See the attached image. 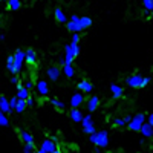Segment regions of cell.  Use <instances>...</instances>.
Listing matches in <instances>:
<instances>
[{
	"label": "cell",
	"instance_id": "1",
	"mask_svg": "<svg viewBox=\"0 0 153 153\" xmlns=\"http://www.w3.org/2000/svg\"><path fill=\"white\" fill-rule=\"evenodd\" d=\"M89 141H91L92 144H95L97 147L104 149V147L109 146V133L106 130L95 132V133H92L91 136H89Z\"/></svg>",
	"mask_w": 153,
	"mask_h": 153
},
{
	"label": "cell",
	"instance_id": "2",
	"mask_svg": "<svg viewBox=\"0 0 153 153\" xmlns=\"http://www.w3.org/2000/svg\"><path fill=\"white\" fill-rule=\"evenodd\" d=\"M144 123H146V115L144 113H136L135 117H133V120L127 126H129V129L133 130V132H141Z\"/></svg>",
	"mask_w": 153,
	"mask_h": 153
},
{
	"label": "cell",
	"instance_id": "3",
	"mask_svg": "<svg viewBox=\"0 0 153 153\" xmlns=\"http://www.w3.org/2000/svg\"><path fill=\"white\" fill-rule=\"evenodd\" d=\"M143 81H144V76H141L139 74H133L130 76L126 78V84L132 87V89H141L143 87Z\"/></svg>",
	"mask_w": 153,
	"mask_h": 153
},
{
	"label": "cell",
	"instance_id": "4",
	"mask_svg": "<svg viewBox=\"0 0 153 153\" xmlns=\"http://www.w3.org/2000/svg\"><path fill=\"white\" fill-rule=\"evenodd\" d=\"M26 61V51H22V49H17L16 54H14V66L17 69V72L22 71L23 68V63Z\"/></svg>",
	"mask_w": 153,
	"mask_h": 153
},
{
	"label": "cell",
	"instance_id": "5",
	"mask_svg": "<svg viewBox=\"0 0 153 153\" xmlns=\"http://www.w3.org/2000/svg\"><path fill=\"white\" fill-rule=\"evenodd\" d=\"M40 149H42L45 153H52V152H55V150H57V143H55V141H52L51 138H48V139H45V141L42 143Z\"/></svg>",
	"mask_w": 153,
	"mask_h": 153
},
{
	"label": "cell",
	"instance_id": "6",
	"mask_svg": "<svg viewBox=\"0 0 153 153\" xmlns=\"http://www.w3.org/2000/svg\"><path fill=\"white\" fill-rule=\"evenodd\" d=\"M84 103V97H83V94H80V92H76V94H74L72 97H71V107L72 109H80V106Z\"/></svg>",
	"mask_w": 153,
	"mask_h": 153
},
{
	"label": "cell",
	"instance_id": "7",
	"mask_svg": "<svg viewBox=\"0 0 153 153\" xmlns=\"http://www.w3.org/2000/svg\"><path fill=\"white\" fill-rule=\"evenodd\" d=\"M35 89H37V92H38V95H40V97H46V95L49 94V86H48V83H46L45 80L37 81Z\"/></svg>",
	"mask_w": 153,
	"mask_h": 153
},
{
	"label": "cell",
	"instance_id": "8",
	"mask_svg": "<svg viewBox=\"0 0 153 153\" xmlns=\"http://www.w3.org/2000/svg\"><path fill=\"white\" fill-rule=\"evenodd\" d=\"M46 75H48V78H49V80L57 81V80L60 78V75H61V69H60V68H57V66L48 68V71H46Z\"/></svg>",
	"mask_w": 153,
	"mask_h": 153
},
{
	"label": "cell",
	"instance_id": "9",
	"mask_svg": "<svg viewBox=\"0 0 153 153\" xmlns=\"http://www.w3.org/2000/svg\"><path fill=\"white\" fill-rule=\"evenodd\" d=\"M76 87H78L83 94H91L92 89H94V84L89 81V80H81L78 84H76Z\"/></svg>",
	"mask_w": 153,
	"mask_h": 153
},
{
	"label": "cell",
	"instance_id": "10",
	"mask_svg": "<svg viewBox=\"0 0 153 153\" xmlns=\"http://www.w3.org/2000/svg\"><path fill=\"white\" fill-rule=\"evenodd\" d=\"M65 58H66V65H72L74 60L76 58L71 45H66V46H65Z\"/></svg>",
	"mask_w": 153,
	"mask_h": 153
},
{
	"label": "cell",
	"instance_id": "11",
	"mask_svg": "<svg viewBox=\"0 0 153 153\" xmlns=\"http://www.w3.org/2000/svg\"><path fill=\"white\" fill-rule=\"evenodd\" d=\"M69 117L74 123H83V118H84V115L80 109H71L69 112Z\"/></svg>",
	"mask_w": 153,
	"mask_h": 153
},
{
	"label": "cell",
	"instance_id": "12",
	"mask_svg": "<svg viewBox=\"0 0 153 153\" xmlns=\"http://www.w3.org/2000/svg\"><path fill=\"white\" fill-rule=\"evenodd\" d=\"M98 106H100V98L98 97H91L87 100V110H89V113H92V112H95L97 109H98Z\"/></svg>",
	"mask_w": 153,
	"mask_h": 153
},
{
	"label": "cell",
	"instance_id": "13",
	"mask_svg": "<svg viewBox=\"0 0 153 153\" xmlns=\"http://www.w3.org/2000/svg\"><path fill=\"white\" fill-rule=\"evenodd\" d=\"M17 97H19V100H28L31 97V91H29V89H26L25 86L19 84L17 86Z\"/></svg>",
	"mask_w": 153,
	"mask_h": 153
},
{
	"label": "cell",
	"instance_id": "14",
	"mask_svg": "<svg viewBox=\"0 0 153 153\" xmlns=\"http://www.w3.org/2000/svg\"><path fill=\"white\" fill-rule=\"evenodd\" d=\"M110 92H112V97H113V98H121V97L124 95V89H123L121 86H118V84L112 83V84H110Z\"/></svg>",
	"mask_w": 153,
	"mask_h": 153
},
{
	"label": "cell",
	"instance_id": "15",
	"mask_svg": "<svg viewBox=\"0 0 153 153\" xmlns=\"http://www.w3.org/2000/svg\"><path fill=\"white\" fill-rule=\"evenodd\" d=\"M66 26H68V31L69 32H72V34H75V32H81L83 31V28H81V25L80 23H76V22H72V20H69L68 23H66Z\"/></svg>",
	"mask_w": 153,
	"mask_h": 153
},
{
	"label": "cell",
	"instance_id": "16",
	"mask_svg": "<svg viewBox=\"0 0 153 153\" xmlns=\"http://www.w3.org/2000/svg\"><path fill=\"white\" fill-rule=\"evenodd\" d=\"M54 16H55V20L58 23H68V16L65 14V11H63L61 8H55Z\"/></svg>",
	"mask_w": 153,
	"mask_h": 153
},
{
	"label": "cell",
	"instance_id": "17",
	"mask_svg": "<svg viewBox=\"0 0 153 153\" xmlns=\"http://www.w3.org/2000/svg\"><path fill=\"white\" fill-rule=\"evenodd\" d=\"M0 110H2V113H9V112H12V110H11V106H9V100H6L5 95L0 97Z\"/></svg>",
	"mask_w": 153,
	"mask_h": 153
},
{
	"label": "cell",
	"instance_id": "18",
	"mask_svg": "<svg viewBox=\"0 0 153 153\" xmlns=\"http://www.w3.org/2000/svg\"><path fill=\"white\" fill-rule=\"evenodd\" d=\"M26 63L28 65H35L37 63V52L32 48L26 49Z\"/></svg>",
	"mask_w": 153,
	"mask_h": 153
},
{
	"label": "cell",
	"instance_id": "19",
	"mask_svg": "<svg viewBox=\"0 0 153 153\" xmlns=\"http://www.w3.org/2000/svg\"><path fill=\"white\" fill-rule=\"evenodd\" d=\"M20 138H22V141H23L25 144H31V146H34V136H32L29 132H26V130H20Z\"/></svg>",
	"mask_w": 153,
	"mask_h": 153
},
{
	"label": "cell",
	"instance_id": "20",
	"mask_svg": "<svg viewBox=\"0 0 153 153\" xmlns=\"http://www.w3.org/2000/svg\"><path fill=\"white\" fill-rule=\"evenodd\" d=\"M141 135L144 138H153V126L149 123H144L143 129H141Z\"/></svg>",
	"mask_w": 153,
	"mask_h": 153
},
{
	"label": "cell",
	"instance_id": "21",
	"mask_svg": "<svg viewBox=\"0 0 153 153\" xmlns=\"http://www.w3.org/2000/svg\"><path fill=\"white\" fill-rule=\"evenodd\" d=\"M6 69H8L12 75H17V74H19L17 69H16V66H14V55H9V57L6 58Z\"/></svg>",
	"mask_w": 153,
	"mask_h": 153
},
{
	"label": "cell",
	"instance_id": "22",
	"mask_svg": "<svg viewBox=\"0 0 153 153\" xmlns=\"http://www.w3.org/2000/svg\"><path fill=\"white\" fill-rule=\"evenodd\" d=\"M22 8L20 0H8V9L9 11H19Z\"/></svg>",
	"mask_w": 153,
	"mask_h": 153
},
{
	"label": "cell",
	"instance_id": "23",
	"mask_svg": "<svg viewBox=\"0 0 153 153\" xmlns=\"http://www.w3.org/2000/svg\"><path fill=\"white\" fill-rule=\"evenodd\" d=\"M80 25H81L83 31L87 29V28H91V26H92V19H91V17H87V16H84V17L80 19Z\"/></svg>",
	"mask_w": 153,
	"mask_h": 153
},
{
	"label": "cell",
	"instance_id": "24",
	"mask_svg": "<svg viewBox=\"0 0 153 153\" xmlns=\"http://www.w3.org/2000/svg\"><path fill=\"white\" fill-rule=\"evenodd\" d=\"M83 132H84L86 135H89V136H91L92 133H95L97 130H95L94 121H92V123H87V124H84V126H83Z\"/></svg>",
	"mask_w": 153,
	"mask_h": 153
},
{
	"label": "cell",
	"instance_id": "25",
	"mask_svg": "<svg viewBox=\"0 0 153 153\" xmlns=\"http://www.w3.org/2000/svg\"><path fill=\"white\" fill-rule=\"evenodd\" d=\"M63 72H65V75L68 76V78H72V76L75 75V69L72 65H66L65 68H63Z\"/></svg>",
	"mask_w": 153,
	"mask_h": 153
},
{
	"label": "cell",
	"instance_id": "26",
	"mask_svg": "<svg viewBox=\"0 0 153 153\" xmlns=\"http://www.w3.org/2000/svg\"><path fill=\"white\" fill-rule=\"evenodd\" d=\"M51 103H52L54 107L58 109V110H65V109H66V104L63 103V101H60L58 98H52V100H51Z\"/></svg>",
	"mask_w": 153,
	"mask_h": 153
},
{
	"label": "cell",
	"instance_id": "27",
	"mask_svg": "<svg viewBox=\"0 0 153 153\" xmlns=\"http://www.w3.org/2000/svg\"><path fill=\"white\" fill-rule=\"evenodd\" d=\"M28 107V103H26V100H19V104H17V107H16V112L17 113H22V112H25V109Z\"/></svg>",
	"mask_w": 153,
	"mask_h": 153
},
{
	"label": "cell",
	"instance_id": "28",
	"mask_svg": "<svg viewBox=\"0 0 153 153\" xmlns=\"http://www.w3.org/2000/svg\"><path fill=\"white\" fill-rule=\"evenodd\" d=\"M9 121H8V117H6V113H0V126L2 127H8Z\"/></svg>",
	"mask_w": 153,
	"mask_h": 153
},
{
	"label": "cell",
	"instance_id": "29",
	"mask_svg": "<svg viewBox=\"0 0 153 153\" xmlns=\"http://www.w3.org/2000/svg\"><path fill=\"white\" fill-rule=\"evenodd\" d=\"M143 6H144V9L152 11L153 9V0H143Z\"/></svg>",
	"mask_w": 153,
	"mask_h": 153
},
{
	"label": "cell",
	"instance_id": "30",
	"mask_svg": "<svg viewBox=\"0 0 153 153\" xmlns=\"http://www.w3.org/2000/svg\"><path fill=\"white\" fill-rule=\"evenodd\" d=\"M113 124H115V126H118V127H124V126H127L126 121H124V118H113Z\"/></svg>",
	"mask_w": 153,
	"mask_h": 153
},
{
	"label": "cell",
	"instance_id": "31",
	"mask_svg": "<svg viewBox=\"0 0 153 153\" xmlns=\"http://www.w3.org/2000/svg\"><path fill=\"white\" fill-rule=\"evenodd\" d=\"M72 49H74V52H75V57H78L80 55V45L78 43H71Z\"/></svg>",
	"mask_w": 153,
	"mask_h": 153
},
{
	"label": "cell",
	"instance_id": "32",
	"mask_svg": "<svg viewBox=\"0 0 153 153\" xmlns=\"http://www.w3.org/2000/svg\"><path fill=\"white\" fill-rule=\"evenodd\" d=\"M78 42H80V34H78V32L72 34V42H71V43H78Z\"/></svg>",
	"mask_w": 153,
	"mask_h": 153
},
{
	"label": "cell",
	"instance_id": "33",
	"mask_svg": "<svg viewBox=\"0 0 153 153\" xmlns=\"http://www.w3.org/2000/svg\"><path fill=\"white\" fill-rule=\"evenodd\" d=\"M25 87H26V89H29V91H32V89H34V83L31 81V80H28V81H25V84H23Z\"/></svg>",
	"mask_w": 153,
	"mask_h": 153
},
{
	"label": "cell",
	"instance_id": "34",
	"mask_svg": "<svg viewBox=\"0 0 153 153\" xmlns=\"http://www.w3.org/2000/svg\"><path fill=\"white\" fill-rule=\"evenodd\" d=\"M26 103H28V107H34V106H35V100H34V97H29V98L26 100Z\"/></svg>",
	"mask_w": 153,
	"mask_h": 153
},
{
	"label": "cell",
	"instance_id": "35",
	"mask_svg": "<svg viewBox=\"0 0 153 153\" xmlns=\"http://www.w3.org/2000/svg\"><path fill=\"white\" fill-rule=\"evenodd\" d=\"M150 81H152V76H144V81H143V87L149 86V84H150Z\"/></svg>",
	"mask_w": 153,
	"mask_h": 153
},
{
	"label": "cell",
	"instance_id": "36",
	"mask_svg": "<svg viewBox=\"0 0 153 153\" xmlns=\"http://www.w3.org/2000/svg\"><path fill=\"white\" fill-rule=\"evenodd\" d=\"M11 83L16 84V86H19V76H17V75H12V76H11Z\"/></svg>",
	"mask_w": 153,
	"mask_h": 153
},
{
	"label": "cell",
	"instance_id": "37",
	"mask_svg": "<svg viewBox=\"0 0 153 153\" xmlns=\"http://www.w3.org/2000/svg\"><path fill=\"white\" fill-rule=\"evenodd\" d=\"M80 19H81V17H78V16H76V14L71 16V20H72V22H76V23H80Z\"/></svg>",
	"mask_w": 153,
	"mask_h": 153
},
{
	"label": "cell",
	"instance_id": "38",
	"mask_svg": "<svg viewBox=\"0 0 153 153\" xmlns=\"http://www.w3.org/2000/svg\"><path fill=\"white\" fill-rule=\"evenodd\" d=\"M132 120H133V117H130V115H126V117H124V121H126V124H129Z\"/></svg>",
	"mask_w": 153,
	"mask_h": 153
},
{
	"label": "cell",
	"instance_id": "39",
	"mask_svg": "<svg viewBox=\"0 0 153 153\" xmlns=\"http://www.w3.org/2000/svg\"><path fill=\"white\" fill-rule=\"evenodd\" d=\"M147 123L153 126V113H150V115H149V117H147Z\"/></svg>",
	"mask_w": 153,
	"mask_h": 153
},
{
	"label": "cell",
	"instance_id": "40",
	"mask_svg": "<svg viewBox=\"0 0 153 153\" xmlns=\"http://www.w3.org/2000/svg\"><path fill=\"white\" fill-rule=\"evenodd\" d=\"M95 153H101V147H95Z\"/></svg>",
	"mask_w": 153,
	"mask_h": 153
},
{
	"label": "cell",
	"instance_id": "41",
	"mask_svg": "<svg viewBox=\"0 0 153 153\" xmlns=\"http://www.w3.org/2000/svg\"><path fill=\"white\" fill-rule=\"evenodd\" d=\"M52 153H61V152H60V150L57 149V150H55V152H52Z\"/></svg>",
	"mask_w": 153,
	"mask_h": 153
},
{
	"label": "cell",
	"instance_id": "42",
	"mask_svg": "<svg viewBox=\"0 0 153 153\" xmlns=\"http://www.w3.org/2000/svg\"><path fill=\"white\" fill-rule=\"evenodd\" d=\"M2 2H8V0H2Z\"/></svg>",
	"mask_w": 153,
	"mask_h": 153
},
{
	"label": "cell",
	"instance_id": "43",
	"mask_svg": "<svg viewBox=\"0 0 153 153\" xmlns=\"http://www.w3.org/2000/svg\"><path fill=\"white\" fill-rule=\"evenodd\" d=\"M152 16H153V9H152Z\"/></svg>",
	"mask_w": 153,
	"mask_h": 153
},
{
	"label": "cell",
	"instance_id": "44",
	"mask_svg": "<svg viewBox=\"0 0 153 153\" xmlns=\"http://www.w3.org/2000/svg\"><path fill=\"white\" fill-rule=\"evenodd\" d=\"M34 153H38V150H37V152H34Z\"/></svg>",
	"mask_w": 153,
	"mask_h": 153
},
{
	"label": "cell",
	"instance_id": "45",
	"mask_svg": "<svg viewBox=\"0 0 153 153\" xmlns=\"http://www.w3.org/2000/svg\"><path fill=\"white\" fill-rule=\"evenodd\" d=\"M37 2H40V0H37Z\"/></svg>",
	"mask_w": 153,
	"mask_h": 153
},
{
	"label": "cell",
	"instance_id": "46",
	"mask_svg": "<svg viewBox=\"0 0 153 153\" xmlns=\"http://www.w3.org/2000/svg\"><path fill=\"white\" fill-rule=\"evenodd\" d=\"M152 19H153V16H152Z\"/></svg>",
	"mask_w": 153,
	"mask_h": 153
}]
</instances>
